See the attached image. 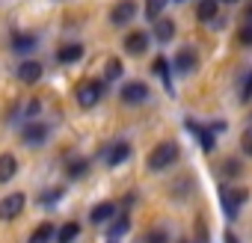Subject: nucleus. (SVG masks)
I'll return each instance as SVG.
<instances>
[{
	"mask_svg": "<svg viewBox=\"0 0 252 243\" xmlns=\"http://www.w3.org/2000/svg\"><path fill=\"white\" fill-rule=\"evenodd\" d=\"M175 160H178V143L166 140V143H160L158 149H152V154H149L146 163H149L152 172H163V169H169Z\"/></svg>",
	"mask_w": 252,
	"mask_h": 243,
	"instance_id": "1",
	"label": "nucleus"
},
{
	"mask_svg": "<svg viewBox=\"0 0 252 243\" xmlns=\"http://www.w3.org/2000/svg\"><path fill=\"white\" fill-rule=\"evenodd\" d=\"M74 98H77V104H80L83 110H89V107H95V104L104 98V83H101V80H83V83H77Z\"/></svg>",
	"mask_w": 252,
	"mask_h": 243,
	"instance_id": "2",
	"label": "nucleus"
},
{
	"mask_svg": "<svg viewBox=\"0 0 252 243\" xmlns=\"http://www.w3.org/2000/svg\"><path fill=\"white\" fill-rule=\"evenodd\" d=\"M24 205H27V196H24V193H9V196H3V199H0V219L9 222V219L21 216Z\"/></svg>",
	"mask_w": 252,
	"mask_h": 243,
	"instance_id": "3",
	"label": "nucleus"
},
{
	"mask_svg": "<svg viewBox=\"0 0 252 243\" xmlns=\"http://www.w3.org/2000/svg\"><path fill=\"white\" fill-rule=\"evenodd\" d=\"M21 140H24V146H30V149L42 146V143L48 140V125H45V122L30 119L27 125H24V131H21Z\"/></svg>",
	"mask_w": 252,
	"mask_h": 243,
	"instance_id": "4",
	"label": "nucleus"
},
{
	"mask_svg": "<svg viewBox=\"0 0 252 243\" xmlns=\"http://www.w3.org/2000/svg\"><path fill=\"white\" fill-rule=\"evenodd\" d=\"M137 18V3L134 0H119V3L110 9V21L116 27H125V24H131Z\"/></svg>",
	"mask_w": 252,
	"mask_h": 243,
	"instance_id": "5",
	"label": "nucleus"
},
{
	"mask_svg": "<svg viewBox=\"0 0 252 243\" xmlns=\"http://www.w3.org/2000/svg\"><path fill=\"white\" fill-rule=\"evenodd\" d=\"M119 95H122L125 104H146V101H149V86H146L143 80H131V83L122 86Z\"/></svg>",
	"mask_w": 252,
	"mask_h": 243,
	"instance_id": "6",
	"label": "nucleus"
},
{
	"mask_svg": "<svg viewBox=\"0 0 252 243\" xmlns=\"http://www.w3.org/2000/svg\"><path fill=\"white\" fill-rule=\"evenodd\" d=\"M220 199H222V211L228 213V219H237V211L246 202V190H222Z\"/></svg>",
	"mask_w": 252,
	"mask_h": 243,
	"instance_id": "7",
	"label": "nucleus"
},
{
	"mask_svg": "<svg viewBox=\"0 0 252 243\" xmlns=\"http://www.w3.org/2000/svg\"><path fill=\"white\" fill-rule=\"evenodd\" d=\"M196 65H199V57H196L193 48H181V51L175 54V71H178V74H193Z\"/></svg>",
	"mask_w": 252,
	"mask_h": 243,
	"instance_id": "8",
	"label": "nucleus"
},
{
	"mask_svg": "<svg viewBox=\"0 0 252 243\" xmlns=\"http://www.w3.org/2000/svg\"><path fill=\"white\" fill-rule=\"evenodd\" d=\"M125 51H128L131 57H143V54L149 51V36L140 33V30L128 33V36H125Z\"/></svg>",
	"mask_w": 252,
	"mask_h": 243,
	"instance_id": "9",
	"label": "nucleus"
},
{
	"mask_svg": "<svg viewBox=\"0 0 252 243\" xmlns=\"http://www.w3.org/2000/svg\"><path fill=\"white\" fill-rule=\"evenodd\" d=\"M128 157H131V146L128 143H113L107 149V154H104V163L107 166H119V163H125Z\"/></svg>",
	"mask_w": 252,
	"mask_h": 243,
	"instance_id": "10",
	"label": "nucleus"
},
{
	"mask_svg": "<svg viewBox=\"0 0 252 243\" xmlns=\"http://www.w3.org/2000/svg\"><path fill=\"white\" fill-rule=\"evenodd\" d=\"M18 80L21 83H39L42 80V62H36V60H27V62H21L18 65Z\"/></svg>",
	"mask_w": 252,
	"mask_h": 243,
	"instance_id": "11",
	"label": "nucleus"
},
{
	"mask_svg": "<svg viewBox=\"0 0 252 243\" xmlns=\"http://www.w3.org/2000/svg\"><path fill=\"white\" fill-rule=\"evenodd\" d=\"M116 216V205L113 202H98L92 211H89V219L95 222V225H104V222H110Z\"/></svg>",
	"mask_w": 252,
	"mask_h": 243,
	"instance_id": "12",
	"label": "nucleus"
},
{
	"mask_svg": "<svg viewBox=\"0 0 252 243\" xmlns=\"http://www.w3.org/2000/svg\"><path fill=\"white\" fill-rule=\"evenodd\" d=\"M36 45H39V39L33 33H15L12 36V51L15 54H30V51H36Z\"/></svg>",
	"mask_w": 252,
	"mask_h": 243,
	"instance_id": "13",
	"label": "nucleus"
},
{
	"mask_svg": "<svg viewBox=\"0 0 252 243\" xmlns=\"http://www.w3.org/2000/svg\"><path fill=\"white\" fill-rule=\"evenodd\" d=\"M18 172V157L15 154H0V184L12 181Z\"/></svg>",
	"mask_w": 252,
	"mask_h": 243,
	"instance_id": "14",
	"label": "nucleus"
},
{
	"mask_svg": "<svg viewBox=\"0 0 252 243\" xmlns=\"http://www.w3.org/2000/svg\"><path fill=\"white\" fill-rule=\"evenodd\" d=\"M83 57V45H77V42H71V45H63L60 51H57V60L63 62V65H68V62H77Z\"/></svg>",
	"mask_w": 252,
	"mask_h": 243,
	"instance_id": "15",
	"label": "nucleus"
},
{
	"mask_svg": "<svg viewBox=\"0 0 252 243\" xmlns=\"http://www.w3.org/2000/svg\"><path fill=\"white\" fill-rule=\"evenodd\" d=\"M172 36H175V24L166 21V18H163V21L158 18V21H155V39H158L160 45H166V42H172Z\"/></svg>",
	"mask_w": 252,
	"mask_h": 243,
	"instance_id": "16",
	"label": "nucleus"
},
{
	"mask_svg": "<svg viewBox=\"0 0 252 243\" xmlns=\"http://www.w3.org/2000/svg\"><path fill=\"white\" fill-rule=\"evenodd\" d=\"M190 131L199 137V149L208 154V152H214V131H208V128H196V125H190Z\"/></svg>",
	"mask_w": 252,
	"mask_h": 243,
	"instance_id": "17",
	"label": "nucleus"
},
{
	"mask_svg": "<svg viewBox=\"0 0 252 243\" xmlns=\"http://www.w3.org/2000/svg\"><path fill=\"white\" fill-rule=\"evenodd\" d=\"M77 234H80V225H77V222H65V225L57 231V243H74Z\"/></svg>",
	"mask_w": 252,
	"mask_h": 243,
	"instance_id": "18",
	"label": "nucleus"
},
{
	"mask_svg": "<svg viewBox=\"0 0 252 243\" xmlns=\"http://www.w3.org/2000/svg\"><path fill=\"white\" fill-rule=\"evenodd\" d=\"M54 234H57L54 225H51V222H42V225H36V231L30 234V243H48Z\"/></svg>",
	"mask_w": 252,
	"mask_h": 243,
	"instance_id": "19",
	"label": "nucleus"
},
{
	"mask_svg": "<svg viewBox=\"0 0 252 243\" xmlns=\"http://www.w3.org/2000/svg\"><path fill=\"white\" fill-rule=\"evenodd\" d=\"M196 18L199 21H214L217 18V0H202L199 9H196Z\"/></svg>",
	"mask_w": 252,
	"mask_h": 243,
	"instance_id": "20",
	"label": "nucleus"
},
{
	"mask_svg": "<svg viewBox=\"0 0 252 243\" xmlns=\"http://www.w3.org/2000/svg\"><path fill=\"white\" fill-rule=\"evenodd\" d=\"M152 71H155V74L166 83V89H172V80H169V62H166L163 57H158V60L152 62Z\"/></svg>",
	"mask_w": 252,
	"mask_h": 243,
	"instance_id": "21",
	"label": "nucleus"
},
{
	"mask_svg": "<svg viewBox=\"0 0 252 243\" xmlns=\"http://www.w3.org/2000/svg\"><path fill=\"white\" fill-rule=\"evenodd\" d=\"M128 231V216H113V225H110V231H107V240H116L119 234H125Z\"/></svg>",
	"mask_w": 252,
	"mask_h": 243,
	"instance_id": "22",
	"label": "nucleus"
},
{
	"mask_svg": "<svg viewBox=\"0 0 252 243\" xmlns=\"http://www.w3.org/2000/svg\"><path fill=\"white\" fill-rule=\"evenodd\" d=\"M163 6H166V0H146V15H149V21H158V15L163 12Z\"/></svg>",
	"mask_w": 252,
	"mask_h": 243,
	"instance_id": "23",
	"label": "nucleus"
},
{
	"mask_svg": "<svg viewBox=\"0 0 252 243\" xmlns=\"http://www.w3.org/2000/svg\"><path fill=\"white\" fill-rule=\"evenodd\" d=\"M104 77L107 80H119L122 77V62L113 57V60H107V65H104Z\"/></svg>",
	"mask_w": 252,
	"mask_h": 243,
	"instance_id": "24",
	"label": "nucleus"
},
{
	"mask_svg": "<svg viewBox=\"0 0 252 243\" xmlns=\"http://www.w3.org/2000/svg\"><path fill=\"white\" fill-rule=\"evenodd\" d=\"M86 169H89V163H86V160H71V163H68V175H71V178H80Z\"/></svg>",
	"mask_w": 252,
	"mask_h": 243,
	"instance_id": "25",
	"label": "nucleus"
},
{
	"mask_svg": "<svg viewBox=\"0 0 252 243\" xmlns=\"http://www.w3.org/2000/svg\"><path fill=\"white\" fill-rule=\"evenodd\" d=\"M146 243H166V231L163 228H152L146 234Z\"/></svg>",
	"mask_w": 252,
	"mask_h": 243,
	"instance_id": "26",
	"label": "nucleus"
},
{
	"mask_svg": "<svg viewBox=\"0 0 252 243\" xmlns=\"http://www.w3.org/2000/svg\"><path fill=\"white\" fill-rule=\"evenodd\" d=\"M240 149H243V154H252V128H246L240 134Z\"/></svg>",
	"mask_w": 252,
	"mask_h": 243,
	"instance_id": "27",
	"label": "nucleus"
},
{
	"mask_svg": "<svg viewBox=\"0 0 252 243\" xmlns=\"http://www.w3.org/2000/svg\"><path fill=\"white\" fill-rule=\"evenodd\" d=\"M240 42H243V45H252V21H249L246 27H240Z\"/></svg>",
	"mask_w": 252,
	"mask_h": 243,
	"instance_id": "28",
	"label": "nucleus"
},
{
	"mask_svg": "<svg viewBox=\"0 0 252 243\" xmlns=\"http://www.w3.org/2000/svg\"><path fill=\"white\" fill-rule=\"evenodd\" d=\"M222 169H225V175H231V178H234V175H240V163H237V160H228Z\"/></svg>",
	"mask_w": 252,
	"mask_h": 243,
	"instance_id": "29",
	"label": "nucleus"
},
{
	"mask_svg": "<svg viewBox=\"0 0 252 243\" xmlns=\"http://www.w3.org/2000/svg\"><path fill=\"white\" fill-rule=\"evenodd\" d=\"M60 196H63V190H48V196H45L42 202H45V205H51V202H57Z\"/></svg>",
	"mask_w": 252,
	"mask_h": 243,
	"instance_id": "30",
	"label": "nucleus"
},
{
	"mask_svg": "<svg viewBox=\"0 0 252 243\" xmlns=\"http://www.w3.org/2000/svg\"><path fill=\"white\" fill-rule=\"evenodd\" d=\"M252 98V74L246 77V86H243V101H249Z\"/></svg>",
	"mask_w": 252,
	"mask_h": 243,
	"instance_id": "31",
	"label": "nucleus"
},
{
	"mask_svg": "<svg viewBox=\"0 0 252 243\" xmlns=\"http://www.w3.org/2000/svg\"><path fill=\"white\" fill-rule=\"evenodd\" d=\"M222 240H225V243H237V237H234L231 231H225V237H222Z\"/></svg>",
	"mask_w": 252,
	"mask_h": 243,
	"instance_id": "32",
	"label": "nucleus"
},
{
	"mask_svg": "<svg viewBox=\"0 0 252 243\" xmlns=\"http://www.w3.org/2000/svg\"><path fill=\"white\" fill-rule=\"evenodd\" d=\"M246 18H249V21H252V6H249V9H246Z\"/></svg>",
	"mask_w": 252,
	"mask_h": 243,
	"instance_id": "33",
	"label": "nucleus"
},
{
	"mask_svg": "<svg viewBox=\"0 0 252 243\" xmlns=\"http://www.w3.org/2000/svg\"><path fill=\"white\" fill-rule=\"evenodd\" d=\"M220 3H237V0H220Z\"/></svg>",
	"mask_w": 252,
	"mask_h": 243,
	"instance_id": "34",
	"label": "nucleus"
},
{
	"mask_svg": "<svg viewBox=\"0 0 252 243\" xmlns=\"http://www.w3.org/2000/svg\"><path fill=\"white\" fill-rule=\"evenodd\" d=\"M107 243H119V240H107Z\"/></svg>",
	"mask_w": 252,
	"mask_h": 243,
	"instance_id": "35",
	"label": "nucleus"
},
{
	"mask_svg": "<svg viewBox=\"0 0 252 243\" xmlns=\"http://www.w3.org/2000/svg\"><path fill=\"white\" fill-rule=\"evenodd\" d=\"M181 243H187V240H181Z\"/></svg>",
	"mask_w": 252,
	"mask_h": 243,
	"instance_id": "36",
	"label": "nucleus"
}]
</instances>
